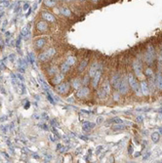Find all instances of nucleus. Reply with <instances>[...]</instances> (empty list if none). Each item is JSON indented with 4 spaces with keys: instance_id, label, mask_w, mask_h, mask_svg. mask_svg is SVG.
Returning <instances> with one entry per match:
<instances>
[{
    "instance_id": "obj_1",
    "label": "nucleus",
    "mask_w": 162,
    "mask_h": 163,
    "mask_svg": "<svg viewBox=\"0 0 162 163\" xmlns=\"http://www.w3.org/2000/svg\"><path fill=\"white\" fill-rule=\"evenodd\" d=\"M55 54H56V49H55V48H50L49 50H47V51L39 54V55H38V60H39L40 62H47V61H49L54 55H55Z\"/></svg>"
},
{
    "instance_id": "obj_2",
    "label": "nucleus",
    "mask_w": 162,
    "mask_h": 163,
    "mask_svg": "<svg viewBox=\"0 0 162 163\" xmlns=\"http://www.w3.org/2000/svg\"><path fill=\"white\" fill-rule=\"evenodd\" d=\"M40 15H41V18L44 21H46L48 23H56L55 16H54L50 11H42Z\"/></svg>"
},
{
    "instance_id": "obj_3",
    "label": "nucleus",
    "mask_w": 162,
    "mask_h": 163,
    "mask_svg": "<svg viewBox=\"0 0 162 163\" xmlns=\"http://www.w3.org/2000/svg\"><path fill=\"white\" fill-rule=\"evenodd\" d=\"M155 58V53H154V48L149 45L148 47V51H147V54H146V61L148 64H151L153 62Z\"/></svg>"
},
{
    "instance_id": "obj_4",
    "label": "nucleus",
    "mask_w": 162,
    "mask_h": 163,
    "mask_svg": "<svg viewBox=\"0 0 162 163\" xmlns=\"http://www.w3.org/2000/svg\"><path fill=\"white\" fill-rule=\"evenodd\" d=\"M128 82H129V84H130V86H131V88L134 90V91L138 94V95H141L140 93H139V85H138V83H137V81H136V79H135V77H134V75L132 74V73H129L128 74Z\"/></svg>"
},
{
    "instance_id": "obj_5",
    "label": "nucleus",
    "mask_w": 162,
    "mask_h": 163,
    "mask_svg": "<svg viewBox=\"0 0 162 163\" xmlns=\"http://www.w3.org/2000/svg\"><path fill=\"white\" fill-rule=\"evenodd\" d=\"M56 90V92L60 93V94H65L68 92V90H69V83L67 82H63L61 84H58L55 88Z\"/></svg>"
},
{
    "instance_id": "obj_6",
    "label": "nucleus",
    "mask_w": 162,
    "mask_h": 163,
    "mask_svg": "<svg viewBox=\"0 0 162 163\" xmlns=\"http://www.w3.org/2000/svg\"><path fill=\"white\" fill-rule=\"evenodd\" d=\"M35 27H36V29L40 32H46L48 29H49V26H48V22L44 21L43 19L41 21H38L36 26H35Z\"/></svg>"
},
{
    "instance_id": "obj_7",
    "label": "nucleus",
    "mask_w": 162,
    "mask_h": 163,
    "mask_svg": "<svg viewBox=\"0 0 162 163\" xmlns=\"http://www.w3.org/2000/svg\"><path fill=\"white\" fill-rule=\"evenodd\" d=\"M89 93H90L89 88L83 87V88L78 89V91L76 92V97L79 98V99H83V98H86L89 95Z\"/></svg>"
},
{
    "instance_id": "obj_8",
    "label": "nucleus",
    "mask_w": 162,
    "mask_h": 163,
    "mask_svg": "<svg viewBox=\"0 0 162 163\" xmlns=\"http://www.w3.org/2000/svg\"><path fill=\"white\" fill-rule=\"evenodd\" d=\"M118 89H119V93H120V94H123V95H124V94L127 93V92H128V83H127V80H126V79L121 80Z\"/></svg>"
},
{
    "instance_id": "obj_9",
    "label": "nucleus",
    "mask_w": 162,
    "mask_h": 163,
    "mask_svg": "<svg viewBox=\"0 0 162 163\" xmlns=\"http://www.w3.org/2000/svg\"><path fill=\"white\" fill-rule=\"evenodd\" d=\"M133 67H134V70H135V72H136V75H137L138 77H142V76H143V68H142V65L137 61V62H134Z\"/></svg>"
},
{
    "instance_id": "obj_10",
    "label": "nucleus",
    "mask_w": 162,
    "mask_h": 163,
    "mask_svg": "<svg viewBox=\"0 0 162 163\" xmlns=\"http://www.w3.org/2000/svg\"><path fill=\"white\" fill-rule=\"evenodd\" d=\"M101 75H102V71L101 69H98L97 72L95 73V75L93 76V81H92V86L94 88H97L98 84H99V81H100V78H101Z\"/></svg>"
},
{
    "instance_id": "obj_11",
    "label": "nucleus",
    "mask_w": 162,
    "mask_h": 163,
    "mask_svg": "<svg viewBox=\"0 0 162 163\" xmlns=\"http://www.w3.org/2000/svg\"><path fill=\"white\" fill-rule=\"evenodd\" d=\"M64 78H65V75H64V73L62 72V73H57V74H55L54 75V77H53V79H52V83L53 84H55V85H57L58 83H61L63 80H64Z\"/></svg>"
},
{
    "instance_id": "obj_12",
    "label": "nucleus",
    "mask_w": 162,
    "mask_h": 163,
    "mask_svg": "<svg viewBox=\"0 0 162 163\" xmlns=\"http://www.w3.org/2000/svg\"><path fill=\"white\" fill-rule=\"evenodd\" d=\"M154 84L155 86L162 91V73H157L154 79Z\"/></svg>"
},
{
    "instance_id": "obj_13",
    "label": "nucleus",
    "mask_w": 162,
    "mask_h": 163,
    "mask_svg": "<svg viewBox=\"0 0 162 163\" xmlns=\"http://www.w3.org/2000/svg\"><path fill=\"white\" fill-rule=\"evenodd\" d=\"M141 89H142V94L143 95L148 96L149 94V89L148 83L146 81H142L141 82Z\"/></svg>"
},
{
    "instance_id": "obj_14",
    "label": "nucleus",
    "mask_w": 162,
    "mask_h": 163,
    "mask_svg": "<svg viewBox=\"0 0 162 163\" xmlns=\"http://www.w3.org/2000/svg\"><path fill=\"white\" fill-rule=\"evenodd\" d=\"M60 14H62V15L65 16V17H70V16H71V11L69 10L68 7L62 6V7L60 8Z\"/></svg>"
},
{
    "instance_id": "obj_15",
    "label": "nucleus",
    "mask_w": 162,
    "mask_h": 163,
    "mask_svg": "<svg viewBox=\"0 0 162 163\" xmlns=\"http://www.w3.org/2000/svg\"><path fill=\"white\" fill-rule=\"evenodd\" d=\"M46 44V39L45 38H38L34 41V45L37 49H41L44 45Z\"/></svg>"
},
{
    "instance_id": "obj_16",
    "label": "nucleus",
    "mask_w": 162,
    "mask_h": 163,
    "mask_svg": "<svg viewBox=\"0 0 162 163\" xmlns=\"http://www.w3.org/2000/svg\"><path fill=\"white\" fill-rule=\"evenodd\" d=\"M59 0H44V5L47 8H55Z\"/></svg>"
},
{
    "instance_id": "obj_17",
    "label": "nucleus",
    "mask_w": 162,
    "mask_h": 163,
    "mask_svg": "<svg viewBox=\"0 0 162 163\" xmlns=\"http://www.w3.org/2000/svg\"><path fill=\"white\" fill-rule=\"evenodd\" d=\"M120 82H121V79H120V76L118 74H115L111 79V83H112L114 88H118L119 85H120Z\"/></svg>"
},
{
    "instance_id": "obj_18",
    "label": "nucleus",
    "mask_w": 162,
    "mask_h": 163,
    "mask_svg": "<svg viewBox=\"0 0 162 163\" xmlns=\"http://www.w3.org/2000/svg\"><path fill=\"white\" fill-rule=\"evenodd\" d=\"M99 69V67H98V64L97 63H94L92 65H91V67H90V71H89V76L90 77H93L94 75H95V73L97 72V70Z\"/></svg>"
},
{
    "instance_id": "obj_19",
    "label": "nucleus",
    "mask_w": 162,
    "mask_h": 163,
    "mask_svg": "<svg viewBox=\"0 0 162 163\" xmlns=\"http://www.w3.org/2000/svg\"><path fill=\"white\" fill-rule=\"evenodd\" d=\"M95 127V123H91V122H84L83 123V126H82V128L84 131H89V130H91Z\"/></svg>"
},
{
    "instance_id": "obj_20",
    "label": "nucleus",
    "mask_w": 162,
    "mask_h": 163,
    "mask_svg": "<svg viewBox=\"0 0 162 163\" xmlns=\"http://www.w3.org/2000/svg\"><path fill=\"white\" fill-rule=\"evenodd\" d=\"M65 63H66V64H68L69 65H73L76 63V58H75V57H73V56H69V57H67V58H66Z\"/></svg>"
},
{
    "instance_id": "obj_21",
    "label": "nucleus",
    "mask_w": 162,
    "mask_h": 163,
    "mask_svg": "<svg viewBox=\"0 0 162 163\" xmlns=\"http://www.w3.org/2000/svg\"><path fill=\"white\" fill-rule=\"evenodd\" d=\"M47 72H48V74H50V75H55V74H57L58 73V68L56 67V66H50L49 68H48V70H47Z\"/></svg>"
},
{
    "instance_id": "obj_22",
    "label": "nucleus",
    "mask_w": 162,
    "mask_h": 163,
    "mask_svg": "<svg viewBox=\"0 0 162 163\" xmlns=\"http://www.w3.org/2000/svg\"><path fill=\"white\" fill-rule=\"evenodd\" d=\"M70 68V65L66 63H64L62 65H61V71L63 72V73H65V72H67Z\"/></svg>"
},
{
    "instance_id": "obj_23",
    "label": "nucleus",
    "mask_w": 162,
    "mask_h": 163,
    "mask_svg": "<svg viewBox=\"0 0 162 163\" xmlns=\"http://www.w3.org/2000/svg\"><path fill=\"white\" fill-rule=\"evenodd\" d=\"M103 89L106 92V94H110V82L109 81H105L103 85Z\"/></svg>"
},
{
    "instance_id": "obj_24",
    "label": "nucleus",
    "mask_w": 162,
    "mask_h": 163,
    "mask_svg": "<svg viewBox=\"0 0 162 163\" xmlns=\"http://www.w3.org/2000/svg\"><path fill=\"white\" fill-rule=\"evenodd\" d=\"M87 64H88V61L87 60H83L82 62H81V64L79 65V66H78V71H83L84 69H85V67L87 66Z\"/></svg>"
},
{
    "instance_id": "obj_25",
    "label": "nucleus",
    "mask_w": 162,
    "mask_h": 163,
    "mask_svg": "<svg viewBox=\"0 0 162 163\" xmlns=\"http://www.w3.org/2000/svg\"><path fill=\"white\" fill-rule=\"evenodd\" d=\"M159 138H160L159 133L154 132V133H152V134H151V140H152L154 143H157V142L159 141Z\"/></svg>"
},
{
    "instance_id": "obj_26",
    "label": "nucleus",
    "mask_w": 162,
    "mask_h": 163,
    "mask_svg": "<svg viewBox=\"0 0 162 163\" xmlns=\"http://www.w3.org/2000/svg\"><path fill=\"white\" fill-rule=\"evenodd\" d=\"M98 95H99V98H100V99H104L105 96H106V92L104 91V89H101V90H99Z\"/></svg>"
},
{
    "instance_id": "obj_27",
    "label": "nucleus",
    "mask_w": 162,
    "mask_h": 163,
    "mask_svg": "<svg viewBox=\"0 0 162 163\" xmlns=\"http://www.w3.org/2000/svg\"><path fill=\"white\" fill-rule=\"evenodd\" d=\"M80 84H81V80H80V79H75V80H73L72 85H73V87H74L75 89H78V87L80 86Z\"/></svg>"
},
{
    "instance_id": "obj_28",
    "label": "nucleus",
    "mask_w": 162,
    "mask_h": 163,
    "mask_svg": "<svg viewBox=\"0 0 162 163\" xmlns=\"http://www.w3.org/2000/svg\"><path fill=\"white\" fill-rule=\"evenodd\" d=\"M145 73H146V75L147 76H152V74H153V71H152V69L151 68H147L146 69V71H145Z\"/></svg>"
},
{
    "instance_id": "obj_29",
    "label": "nucleus",
    "mask_w": 162,
    "mask_h": 163,
    "mask_svg": "<svg viewBox=\"0 0 162 163\" xmlns=\"http://www.w3.org/2000/svg\"><path fill=\"white\" fill-rule=\"evenodd\" d=\"M124 128H125V126H123V125H116V126H113L112 127L113 130H123Z\"/></svg>"
},
{
    "instance_id": "obj_30",
    "label": "nucleus",
    "mask_w": 162,
    "mask_h": 163,
    "mask_svg": "<svg viewBox=\"0 0 162 163\" xmlns=\"http://www.w3.org/2000/svg\"><path fill=\"white\" fill-rule=\"evenodd\" d=\"M110 121H111V122H114V123H118V124H121V123H122V120H121L120 118H113V119H111Z\"/></svg>"
},
{
    "instance_id": "obj_31",
    "label": "nucleus",
    "mask_w": 162,
    "mask_h": 163,
    "mask_svg": "<svg viewBox=\"0 0 162 163\" xmlns=\"http://www.w3.org/2000/svg\"><path fill=\"white\" fill-rule=\"evenodd\" d=\"M89 77H90V76H89V74H88V75H86V76L84 77V80H83V84H84V85H87V84H88Z\"/></svg>"
},
{
    "instance_id": "obj_32",
    "label": "nucleus",
    "mask_w": 162,
    "mask_h": 163,
    "mask_svg": "<svg viewBox=\"0 0 162 163\" xmlns=\"http://www.w3.org/2000/svg\"><path fill=\"white\" fill-rule=\"evenodd\" d=\"M47 98H48V101H50V102H51L52 104H54V100H53V97H52V96H51V95H50V94H49L48 92H47Z\"/></svg>"
},
{
    "instance_id": "obj_33",
    "label": "nucleus",
    "mask_w": 162,
    "mask_h": 163,
    "mask_svg": "<svg viewBox=\"0 0 162 163\" xmlns=\"http://www.w3.org/2000/svg\"><path fill=\"white\" fill-rule=\"evenodd\" d=\"M21 40H22V36H20V37H19V39H18L17 40V47H18V49H19V47H20V45H21Z\"/></svg>"
},
{
    "instance_id": "obj_34",
    "label": "nucleus",
    "mask_w": 162,
    "mask_h": 163,
    "mask_svg": "<svg viewBox=\"0 0 162 163\" xmlns=\"http://www.w3.org/2000/svg\"><path fill=\"white\" fill-rule=\"evenodd\" d=\"M143 120V116H138V117L136 118V122H139V123H141Z\"/></svg>"
},
{
    "instance_id": "obj_35",
    "label": "nucleus",
    "mask_w": 162,
    "mask_h": 163,
    "mask_svg": "<svg viewBox=\"0 0 162 163\" xmlns=\"http://www.w3.org/2000/svg\"><path fill=\"white\" fill-rule=\"evenodd\" d=\"M103 120H104V118H103L102 116H100V117H98V118H97V121H96V122H97L98 124H100V123H102V121H103Z\"/></svg>"
},
{
    "instance_id": "obj_36",
    "label": "nucleus",
    "mask_w": 162,
    "mask_h": 163,
    "mask_svg": "<svg viewBox=\"0 0 162 163\" xmlns=\"http://www.w3.org/2000/svg\"><path fill=\"white\" fill-rule=\"evenodd\" d=\"M0 68H1V69H2V68H3V69L5 68V65H4V63H3L2 61H1V63H0Z\"/></svg>"
},
{
    "instance_id": "obj_37",
    "label": "nucleus",
    "mask_w": 162,
    "mask_h": 163,
    "mask_svg": "<svg viewBox=\"0 0 162 163\" xmlns=\"http://www.w3.org/2000/svg\"><path fill=\"white\" fill-rule=\"evenodd\" d=\"M9 58H10V61H12V62H13V61H14V58H15V55H14V54H12V55H11Z\"/></svg>"
},
{
    "instance_id": "obj_38",
    "label": "nucleus",
    "mask_w": 162,
    "mask_h": 163,
    "mask_svg": "<svg viewBox=\"0 0 162 163\" xmlns=\"http://www.w3.org/2000/svg\"><path fill=\"white\" fill-rule=\"evenodd\" d=\"M29 107V102H27L26 104H25V108H28Z\"/></svg>"
},
{
    "instance_id": "obj_39",
    "label": "nucleus",
    "mask_w": 162,
    "mask_h": 163,
    "mask_svg": "<svg viewBox=\"0 0 162 163\" xmlns=\"http://www.w3.org/2000/svg\"><path fill=\"white\" fill-rule=\"evenodd\" d=\"M91 1H92V2H94V3H97V2H99V1H100V0H91Z\"/></svg>"
},
{
    "instance_id": "obj_40",
    "label": "nucleus",
    "mask_w": 162,
    "mask_h": 163,
    "mask_svg": "<svg viewBox=\"0 0 162 163\" xmlns=\"http://www.w3.org/2000/svg\"><path fill=\"white\" fill-rule=\"evenodd\" d=\"M61 147H62V144H58V147H57V150H60V149H61Z\"/></svg>"
},
{
    "instance_id": "obj_41",
    "label": "nucleus",
    "mask_w": 162,
    "mask_h": 163,
    "mask_svg": "<svg viewBox=\"0 0 162 163\" xmlns=\"http://www.w3.org/2000/svg\"><path fill=\"white\" fill-rule=\"evenodd\" d=\"M27 8H28V4H26V6H25V10H26V9H27Z\"/></svg>"
},
{
    "instance_id": "obj_42",
    "label": "nucleus",
    "mask_w": 162,
    "mask_h": 163,
    "mask_svg": "<svg viewBox=\"0 0 162 163\" xmlns=\"http://www.w3.org/2000/svg\"><path fill=\"white\" fill-rule=\"evenodd\" d=\"M136 153H137V154H135V156H139V155H140V152H136Z\"/></svg>"
},
{
    "instance_id": "obj_43",
    "label": "nucleus",
    "mask_w": 162,
    "mask_h": 163,
    "mask_svg": "<svg viewBox=\"0 0 162 163\" xmlns=\"http://www.w3.org/2000/svg\"><path fill=\"white\" fill-rule=\"evenodd\" d=\"M159 130H160V133H161V134H162V128H160V129H159Z\"/></svg>"
},
{
    "instance_id": "obj_44",
    "label": "nucleus",
    "mask_w": 162,
    "mask_h": 163,
    "mask_svg": "<svg viewBox=\"0 0 162 163\" xmlns=\"http://www.w3.org/2000/svg\"><path fill=\"white\" fill-rule=\"evenodd\" d=\"M65 1H73V0H65Z\"/></svg>"
},
{
    "instance_id": "obj_45",
    "label": "nucleus",
    "mask_w": 162,
    "mask_h": 163,
    "mask_svg": "<svg viewBox=\"0 0 162 163\" xmlns=\"http://www.w3.org/2000/svg\"><path fill=\"white\" fill-rule=\"evenodd\" d=\"M80 1H85V0H80Z\"/></svg>"
},
{
    "instance_id": "obj_46",
    "label": "nucleus",
    "mask_w": 162,
    "mask_h": 163,
    "mask_svg": "<svg viewBox=\"0 0 162 163\" xmlns=\"http://www.w3.org/2000/svg\"><path fill=\"white\" fill-rule=\"evenodd\" d=\"M161 57H162V53H161Z\"/></svg>"
}]
</instances>
